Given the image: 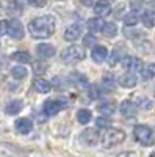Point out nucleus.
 Listing matches in <instances>:
<instances>
[{"instance_id": "22", "label": "nucleus", "mask_w": 155, "mask_h": 157, "mask_svg": "<svg viewBox=\"0 0 155 157\" xmlns=\"http://www.w3.org/2000/svg\"><path fill=\"white\" fill-rule=\"evenodd\" d=\"M13 58L16 61H19L20 64H25V63H30L31 61V57L28 52H24V50H19V52H14L13 54Z\"/></svg>"}, {"instance_id": "2", "label": "nucleus", "mask_w": 155, "mask_h": 157, "mask_svg": "<svg viewBox=\"0 0 155 157\" xmlns=\"http://www.w3.org/2000/svg\"><path fill=\"white\" fill-rule=\"evenodd\" d=\"M61 60L66 64H75L85 60V49L80 46H71L61 52Z\"/></svg>"}, {"instance_id": "29", "label": "nucleus", "mask_w": 155, "mask_h": 157, "mask_svg": "<svg viewBox=\"0 0 155 157\" xmlns=\"http://www.w3.org/2000/svg\"><path fill=\"white\" fill-rule=\"evenodd\" d=\"M96 126L97 127H108L110 121L107 120V118H97V120H96Z\"/></svg>"}, {"instance_id": "21", "label": "nucleus", "mask_w": 155, "mask_h": 157, "mask_svg": "<svg viewBox=\"0 0 155 157\" xmlns=\"http://www.w3.org/2000/svg\"><path fill=\"white\" fill-rule=\"evenodd\" d=\"M22 11H24V5L20 0H13V2L8 3V13H11V14H20Z\"/></svg>"}, {"instance_id": "5", "label": "nucleus", "mask_w": 155, "mask_h": 157, "mask_svg": "<svg viewBox=\"0 0 155 157\" xmlns=\"http://www.w3.org/2000/svg\"><path fill=\"white\" fill-rule=\"evenodd\" d=\"M66 107H68V102H66V101H55V99H49V101H46V102H44L42 110H44V113H46V115L54 116V115H57L60 110L66 109Z\"/></svg>"}, {"instance_id": "7", "label": "nucleus", "mask_w": 155, "mask_h": 157, "mask_svg": "<svg viewBox=\"0 0 155 157\" xmlns=\"http://www.w3.org/2000/svg\"><path fill=\"white\" fill-rule=\"evenodd\" d=\"M83 35V27L80 24H72L71 27L66 29V32H64V39L66 41H77V39H80V36Z\"/></svg>"}, {"instance_id": "17", "label": "nucleus", "mask_w": 155, "mask_h": 157, "mask_svg": "<svg viewBox=\"0 0 155 157\" xmlns=\"http://www.w3.org/2000/svg\"><path fill=\"white\" fill-rule=\"evenodd\" d=\"M141 22L144 24V27L147 29H152L155 27V11L153 10H146L141 16Z\"/></svg>"}, {"instance_id": "9", "label": "nucleus", "mask_w": 155, "mask_h": 157, "mask_svg": "<svg viewBox=\"0 0 155 157\" xmlns=\"http://www.w3.org/2000/svg\"><path fill=\"white\" fill-rule=\"evenodd\" d=\"M82 141L85 143V145H88V146L97 145V141H99V134H97V130H96V129H91V127L85 129L83 134H82Z\"/></svg>"}, {"instance_id": "10", "label": "nucleus", "mask_w": 155, "mask_h": 157, "mask_svg": "<svg viewBox=\"0 0 155 157\" xmlns=\"http://www.w3.org/2000/svg\"><path fill=\"white\" fill-rule=\"evenodd\" d=\"M55 47L52 46V44H47V43H42V44H38L36 47V54L39 58H50V57H54L55 55Z\"/></svg>"}, {"instance_id": "30", "label": "nucleus", "mask_w": 155, "mask_h": 157, "mask_svg": "<svg viewBox=\"0 0 155 157\" xmlns=\"http://www.w3.org/2000/svg\"><path fill=\"white\" fill-rule=\"evenodd\" d=\"M28 2H30V5H33L36 8H42V6H46L47 0H28Z\"/></svg>"}, {"instance_id": "15", "label": "nucleus", "mask_w": 155, "mask_h": 157, "mask_svg": "<svg viewBox=\"0 0 155 157\" xmlns=\"http://www.w3.org/2000/svg\"><path fill=\"white\" fill-rule=\"evenodd\" d=\"M94 13L99 16H108L111 13V6L110 3L107 2V0H99V2H96L94 5Z\"/></svg>"}, {"instance_id": "1", "label": "nucleus", "mask_w": 155, "mask_h": 157, "mask_svg": "<svg viewBox=\"0 0 155 157\" xmlns=\"http://www.w3.org/2000/svg\"><path fill=\"white\" fill-rule=\"evenodd\" d=\"M28 30L33 38L36 39H46L54 35L55 32V17L54 16H41L30 21Z\"/></svg>"}, {"instance_id": "33", "label": "nucleus", "mask_w": 155, "mask_h": 157, "mask_svg": "<svg viewBox=\"0 0 155 157\" xmlns=\"http://www.w3.org/2000/svg\"><path fill=\"white\" fill-rule=\"evenodd\" d=\"M93 43H94V38L93 36H86L85 38V44L86 46H93Z\"/></svg>"}, {"instance_id": "35", "label": "nucleus", "mask_w": 155, "mask_h": 157, "mask_svg": "<svg viewBox=\"0 0 155 157\" xmlns=\"http://www.w3.org/2000/svg\"><path fill=\"white\" fill-rule=\"evenodd\" d=\"M118 157H136V155H135L133 152H128V151H127V152H122V154H119Z\"/></svg>"}, {"instance_id": "6", "label": "nucleus", "mask_w": 155, "mask_h": 157, "mask_svg": "<svg viewBox=\"0 0 155 157\" xmlns=\"http://www.w3.org/2000/svg\"><path fill=\"white\" fill-rule=\"evenodd\" d=\"M6 33H8L13 39H22V38H24V27H22L20 21L11 19V21L8 22V30H6Z\"/></svg>"}, {"instance_id": "37", "label": "nucleus", "mask_w": 155, "mask_h": 157, "mask_svg": "<svg viewBox=\"0 0 155 157\" xmlns=\"http://www.w3.org/2000/svg\"><path fill=\"white\" fill-rule=\"evenodd\" d=\"M150 157H155V152H153V154H152V155H150Z\"/></svg>"}, {"instance_id": "18", "label": "nucleus", "mask_w": 155, "mask_h": 157, "mask_svg": "<svg viewBox=\"0 0 155 157\" xmlns=\"http://www.w3.org/2000/svg\"><path fill=\"white\" fill-rule=\"evenodd\" d=\"M14 126H16V130H17V132H20V134H28L30 130H31V127H33L31 121L27 120V118H20V120H17Z\"/></svg>"}, {"instance_id": "36", "label": "nucleus", "mask_w": 155, "mask_h": 157, "mask_svg": "<svg viewBox=\"0 0 155 157\" xmlns=\"http://www.w3.org/2000/svg\"><path fill=\"white\" fill-rule=\"evenodd\" d=\"M2 11H3V5H2V2H0V14H2Z\"/></svg>"}, {"instance_id": "23", "label": "nucleus", "mask_w": 155, "mask_h": 157, "mask_svg": "<svg viewBox=\"0 0 155 157\" xmlns=\"http://www.w3.org/2000/svg\"><path fill=\"white\" fill-rule=\"evenodd\" d=\"M102 33L105 35V36H108V38H113V36H116V33H118V27H116V24L108 22V24L103 25Z\"/></svg>"}, {"instance_id": "12", "label": "nucleus", "mask_w": 155, "mask_h": 157, "mask_svg": "<svg viewBox=\"0 0 155 157\" xmlns=\"http://www.w3.org/2000/svg\"><path fill=\"white\" fill-rule=\"evenodd\" d=\"M33 88L38 91V93H50V90H52V85L50 82H47L46 78H41V77H36L35 80H33Z\"/></svg>"}, {"instance_id": "11", "label": "nucleus", "mask_w": 155, "mask_h": 157, "mask_svg": "<svg viewBox=\"0 0 155 157\" xmlns=\"http://www.w3.org/2000/svg\"><path fill=\"white\" fill-rule=\"evenodd\" d=\"M118 82H119V85L121 86H125V88H133L135 85H136V75H135V72H125V74H122V75H119V78H118Z\"/></svg>"}, {"instance_id": "19", "label": "nucleus", "mask_w": 155, "mask_h": 157, "mask_svg": "<svg viewBox=\"0 0 155 157\" xmlns=\"http://www.w3.org/2000/svg\"><path fill=\"white\" fill-rule=\"evenodd\" d=\"M97 110H99L102 115H107V116H110V115H113V113H114L116 105H114V102H108V101H105V102H100V104H99Z\"/></svg>"}, {"instance_id": "16", "label": "nucleus", "mask_w": 155, "mask_h": 157, "mask_svg": "<svg viewBox=\"0 0 155 157\" xmlns=\"http://www.w3.org/2000/svg\"><path fill=\"white\" fill-rule=\"evenodd\" d=\"M88 30L91 32V33H99V32H102V29H103V25H105V22L102 21V17L99 16V17H91L88 21Z\"/></svg>"}, {"instance_id": "25", "label": "nucleus", "mask_w": 155, "mask_h": 157, "mask_svg": "<svg viewBox=\"0 0 155 157\" xmlns=\"http://www.w3.org/2000/svg\"><path fill=\"white\" fill-rule=\"evenodd\" d=\"M91 112L89 110H79V113H77V120H79L80 124H88L89 121H91Z\"/></svg>"}, {"instance_id": "34", "label": "nucleus", "mask_w": 155, "mask_h": 157, "mask_svg": "<svg viewBox=\"0 0 155 157\" xmlns=\"http://www.w3.org/2000/svg\"><path fill=\"white\" fill-rule=\"evenodd\" d=\"M80 2H82L85 6H91V5H94V0H80Z\"/></svg>"}, {"instance_id": "26", "label": "nucleus", "mask_w": 155, "mask_h": 157, "mask_svg": "<svg viewBox=\"0 0 155 157\" xmlns=\"http://www.w3.org/2000/svg\"><path fill=\"white\" fill-rule=\"evenodd\" d=\"M138 21H139V17H138V14L136 13H128V14H125V17H124V22H125V25H128V27H135V25L138 24Z\"/></svg>"}, {"instance_id": "8", "label": "nucleus", "mask_w": 155, "mask_h": 157, "mask_svg": "<svg viewBox=\"0 0 155 157\" xmlns=\"http://www.w3.org/2000/svg\"><path fill=\"white\" fill-rule=\"evenodd\" d=\"M122 66L130 72H138V71H143V61L136 57H127L122 60Z\"/></svg>"}, {"instance_id": "4", "label": "nucleus", "mask_w": 155, "mask_h": 157, "mask_svg": "<svg viewBox=\"0 0 155 157\" xmlns=\"http://www.w3.org/2000/svg\"><path fill=\"white\" fill-rule=\"evenodd\" d=\"M133 134H135V138H136L143 146H152L153 143H155V138H153V134H152V129H150L149 126H144V124L135 126Z\"/></svg>"}, {"instance_id": "24", "label": "nucleus", "mask_w": 155, "mask_h": 157, "mask_svg": "<svg viewBox=\"0 0 155 157\" xmlns=\"http://www.w3.org/2000/svg\"><path fill=\"white\" fill-rule=\"evenodd\" d=\"M11 75L14 77V78H17V80H22V78H25L27 77V69H25V66H14L11 69Z\"/></svg>"}, {"instance_id": "14", "label": "nucleus", "mask_w": 155, "mask_h": 157, "mask_svg": "<svg viewBox=\"0 0 155 157\" xmlns=\"http://www.w3.org/2000/svg\"><path fill=\"white\" fill-rule=\"evenodd\" d=\"M121 115L125 116V118H133L136 115V107L135 104L130 102V101H124L121 104Z\"/></svg>"}, {"instance_id": "3", "label": "nucleus", "mask_w": 155, "mask_h": 157, "mask_svg": "<svg viewBox=\"0 0 155 157\" xmlns=\"http://www.w3.org/2000/svg\"><path fill=\"white\" fill-rule=\"evenodd\" d=\"M125 140V132L121 129H110L108 132L102 137V145L103 148H114L121 145Z\"/></svg>"}, {"instance_id": "13", "label": "nucleus", "mask_w": 155, "mask_h": 157, "mask_svg": "<svg viewBox=\"0 0 155 157\" xmlns=\"http://www.w3.org/2000/svg\"><path fill=\"white\" fill-rule=\"evenodd\" d=\"M91 57H93V60L96 63H103L107 60V57H108V50H107V47H103V46H96L93 49Z\"/></svg>"}, {"instance_id": "27", "label": "nucleus", "mask_w": 155, "mask_h": 157, "mask_svg": "<svg viewBox=\"0 0 155 157\" xmlns=\"http://www.w3.org/2000/svg\"><path fill=\"white\" fill-rule=\"evenodd\" d=\"M143 77H144V78H152V77H155V63L147 64L146 69H143Z\"/></svg>"}, {"instance_id": "28", "label": "nucleus", "mask_w": 155, "mask_h": 157, "mask_svg": "<svg viewBox=\"0 0 155 157\" xmlns=\"http://www.w3.org/2000/svg\"><path fill=\"white\" fill-rule=\"evenodd\" d=\"M33 69H35L36 74H41V72H44V71L47 69V64H44V63H41V61H36V63L33 64Z\"/></svg>"}, {"instance_id": "32", "label": "nucleus", "mask_w": 155, "mask_h": 157, "mask_svg": "<svg viewBox=\"0 0 155 157\" xmlns=\"http://www.w3.org/2000/svg\"><path fill=\"white\" fill-rule=\"evenodd\" d=\"M139 101H141V102H139V105H141V107H147V109H150V107H152V104H150V101H149V99L139 98Z\"/></svg>"}, {"instance_id": "20", "label": "nucleus", "mask_w": 155, "mask_h": 157, "mask_svg": "<svg viewBox=\"0 0 155 157\" xmlns=\"http://www.w3.org/2000/svg\"><path fill=\"white\" fill-rule=\"evenodd\" d=\"M20 110H22V101H11L5 107V113L6 115H17Z\"/></svg>"}, {"instance_id": "31", "label": "nucleus", "mask_w": 155, "mask_h": 157, "mask_svg": "<svg viewBox=\"0 0 155 157\" xmlns=\"http://www.w3.org/2000/svg\"><path fill=\"white\" fill-rule=\"evenodd\" d=\"M8 30V22L6 21H0V36H3Z\"/></svg>"}]
</instances>
